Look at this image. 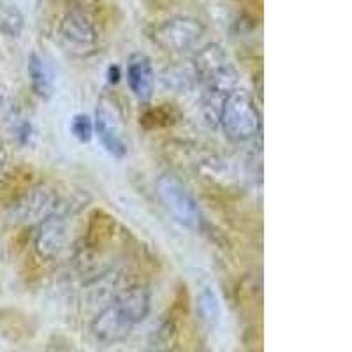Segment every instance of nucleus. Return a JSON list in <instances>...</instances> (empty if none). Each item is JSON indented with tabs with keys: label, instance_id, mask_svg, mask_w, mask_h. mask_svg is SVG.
<instances>
[{
	"label": "nucleus",
	"instance_id": "8",
	"mask_svg": "<svg viewBox=\"0 0 352 352\" xmlns=\"http://www.w3.org/2000/svg\"><path fill=\"white\" fill-rule=\"evenodd\" d=\"M69 228L67 219L60 212L48 217L36 226L34 232V250L43 261H55L67 247Z\"/></svg>",
	"mask_w": 352,
	"mask_h": 352
},
{
	"label": "nucleus",
	"instance_id": "3",
	"mask_svg": "<svg viewBox=\"0 0 352 352\" xmlns=\"http://www.w3.org/2000/svg\"><path fill=\"white\" fill-rule=\"evenodd\" d=\"M58 39L65 52L78 58H88L99 50V32L92 14L83 4L65 9L58 23Z\"/></svg>",
	"mask_w": 352,
	"mask_h": 352
},
{
	"label": "nucleus",
	"instance_id": "18",
	"mask_svg": "<svg viewBox=\"0 0 352 352\" xmlns=\"http://www.w3.org/2000/svg\"><path fill=\"white\" fill-rule=\"evenodd\" d=\"M155 352H169V351H155Z\"/></svg>",
	"mask_w": 352,
	"mask_h": 352
},
{
	"label": "nucleus",
	"instance_id": "1",
	"mask_svg": "<svg viewBox=\"0 0 352 352\" xmlns=\"http://www.w3.org/2000/svg\"><path fill=\"white\" fill-rule=\"evenodd\" d=\"M150 308L152 296L148 289L132 285L100 308L90 322V331L99 344H120L148 317Z\"/></svg>",
	"mask_w": 352,
	"mask_h": 352
},
{
	"label": "nucleus",
	"instance_id": "15",
	"mask_svg": "<svg viewBox=\"0 0 352 352\" xmlns=\"http://www.w3.org/2000/svg\"><path fill=\"white\" fill-rule=\"evenodd\" d=\"M175 336V326L173 324H162L155 333H153V340L155 344H169Z\"/></svg>",
	"mask_w": 352,
	"mask_h": 352
},
{
	"label": "nucleus",
	"instance_id": "10",
	"mask_svg": "<svg viewBox=\"0 0 352 352\" xmlns=\"http://www.w3.org/2000/svg\"><path fill=\"white\" fill-rule=\"evenodd\" d=\"M27 71H28V80H30V87H32V92L43 100L52 99L53 94H55L56 78L52 65L48 64V60H46L43 55H39L37 52H32L30 53V56H28Z\"/></svg>",
	"mask_w": 352,
	"mask_h": 352
},
{
	"label": "nucleus",
	"instance_id": "2",
	"mask_svg": "<svg viewBox=\"0 0 352 352\" xmlns=\"http://www.w3.org/2000/svg\"><path fill=\"white\" fill-rule=\"evenodd\" d=\"M219 125L231 141L245 143L254 140L261 132V113L254 97L243 88H234L224 100Z\"/></svg>",
	"mask_w": 352,
	"mask_h": 352
},
{
	"label": "nucleus",
	"instance_id": "5",
	"mask_svg": "<svg viewBox=\"0 0 352 352\" xmlns=\"http://www.w3.org/2000/svg\"><path fill=\"white\" fill-rule=\"evenodd\" d=\"M60 208V197L50 185L37 184L25 190L11 206V217L16 224L36 228L43 220L55 215Z\"/></svg>",
	"mask_w": 352,
	"mask_h": 352
},
{
	"label": "nucleus",
	"instance_id": "6",
	"mask_svg": "<svg viewBox=\"0 0 352 352\" xmlns=\"http://www.w3.org/2000/svg\"><path fill=\"white\" fill-rule=\"evenodd\" d=\"M94 134L109 155L122 159L129 153V140L124 120L116 104L108 97H100L94 115Z\"/></svg>",
	"mask_w": 352,
	"mask_h": 352
},
{
	"label": "nucleus",
	"instance_id": "11",
	"mask_svg": "<svg viewBox=\"0 0 352 352\" xmlns=\"http://www.w3.org/2000/svg\"><path fill=\"white\" fill-rule=\"evenodd\" d=\"M124 289H120V275L118 273H104V275L97 276L96 280H92L88 284V287L85 289L87 296L90 298V301L94 303H102L108 305L113 298H116Z\"/></svg>",
	"mask_w": 352,
	"mask_h": 352
},
{
	"label": "nucleus",
	"instance_id": "14",
	"mask_svg": "<svg viewBox=\"0 0 352 352\" xmlns=\"http://www.w3.org/2000/svg\"><path fill=\"white\" fill-rule=\"evenodd\" d=\"M71 132L78 141L88 143L94 138V118H90L87 113H78V115H74V118L71 122Z\"/></svg>",
	"mask_w": 352,
	"mask_h": 352
},
{
	"label": "nucleus",
	"instance_id": "13",
	"mask_svg": "<svg viewBox=\"0 0 352 352\" xmlns=\"http://www.w3.org/2000/svg\"><path fill=\"white\" fill-rule=\"evenodd\" d=\"M23 14L16 6L0 4V34L2 36L16 39L23 30Z\"/></svg>",
	"mask_w": 352,
	"mask_h": 352
},
{
	"label": "nucleus",
	"instance_id": "7",
	"mask_svg": "<svg viewBox=\"0 0 352 352\" xmlns=\"http://www.w3.org/2000/svg\"><path fill=\"white\" fill-rule=\"evenodd\" d=\"M204 36V25L192 16H175L157 25L152 32L153 43L168 53L192 50Z\"/></svg>",
	"mask_w": 352,
	"mask_h": 352
},
{
	"label": "nucleus",
	"instance_id": "9",
	"mask_svg": "<svg viewBox=\"0 0 352 352\" xmlns=\"http://www.w3.org/2000/svg\"><path fill=\"white\" fill-rule=\"evenodd\" d=\"M127 83L132 96L144 102L153 96L155 71L152 60L144 53H132L127 60Z\"/></svg>",
	"mask_w": 352,
	"mask_h": 352
},
{
	"label": "nucleus",
	"instance_id": "4",
	"mask_svg": "<svg viewBox=\"0 0 352 352\" xmlns=\"http://www.w3.org/2000/svg\"><path fill=\"white\" fill-rule=\"evenodd\" d=\"M155 188L166 210L171 213L178 224L194 229V231L201 229L203 213H201L199 204L178 176L171 175V173L160 175L155 182Z\"/></svg>",
	"mask_w": 352,
	"mask_h": 352
},
{
	"label": "nucleus",
	"instance_id": "16",
	"mask_svg": "<svg viewBox=\"0 0 352 352\" xmlns=\"http://www.w3.org/2000/svg\"><path fill=\"white\" fill-rule=\"evenodd\" d=\"M118 80H120V67L118 65H109L108 81L109 83H118Z\"/></svg>",
	"mask_w": 352,
	"mask_h": 352
},
{
	"label": "nucleus",
	"instance_id": "12",
	"mask_svg": "<svg viewBox=\"0 0 352 352\" xmlns=\"http://www.w3.org/2000/svg\"><path fill=\"white\" fill-rule=\"evenodd\" d=\"M196 314L197 319L204 326H215L220 317V301L212 287H203L196 298Z\"/></svg>",
	"mask_w": 352,
	"mask_h": 352
},
{
	"label": "nucleus",
	"instance_id": "17",
	"mask_svg": "<svg viewBox=\"0 0 352 352\" xmlns=\"http://www.w3.org/2000/svg\"><path fill=\"white\" fill-rule=\"evenodd\" d=\"M6 166H8V153H6V150L0 146V176L4 173Z\"/></svg>",
	"mask_w": 352,
	"mask_h": 352
}]
</instances>
